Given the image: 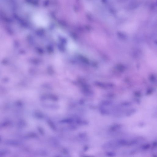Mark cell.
I'll return each mask as SVG.
<instances>
[{
  "label": "cell",
  "instance_id": "cell-1",
  "mask_svg": "<svg viewBox=\"0 0 157 157\" xmlns=\"http://www.w3.org/2000/svg\"><path fill=\"white\" fill-rule=\"evenodd\" d=\"M33 22L36 25L41 27H45L48 24L47 16L42 12H38L33 16Z\"/></svg>",
  "mask_w": 157,
  "mask_h": 157
}]
</instances>
